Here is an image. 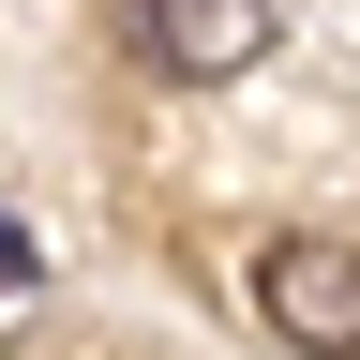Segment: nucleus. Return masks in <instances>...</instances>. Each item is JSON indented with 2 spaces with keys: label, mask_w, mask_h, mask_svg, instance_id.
<instances>
[{
  "label": "nucleus",
  "mask_w": 360,
  "mask_h": 360,
  "mask_svg": "<svg viewBox=\"0 0 360 360\" xmlns=\"http://www.w3.org/2000/svg\"><path fill=\"white\" fill-rule=\"evenodd\" d=\"M300 0H135V45L180 75V90H225V75H255L270 45H285Z\"/></svg>",
  "instance_id": "1"
},
{
  "label": "nucleus",
  "mask_w": 360,
  "mask_h": 360,
  "mask_svg": "<svg viewBox=\"0 0 360 360\" xmlns=\"http://www.w3.org/2000/svg\"><path fill=\"white\" fill-rule=\"evenodd\" d=\"M255 315L315 360H360V240H270L255 255Z\"/></svg>",
  "instance_id": "2"
}]
</instances>
